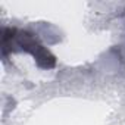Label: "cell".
I'll use <instances>...</instances> for the list:
<instances>
[{"mask_svg": "<svg viewBox=\"0 0 125 125\" xmlns=\"http://www.w3.org/2000/svg\"><path fill=\"white\" fill-rule=\"evenodd\" d=\"M2 49L3 54H6L9 50H24L30 53L37 62V65L43 69H52L56 65V57L28 31L5 28L2 35Z\"/></svg>", "mask_w": 125, "mask_h": 125, "instance_id": "obj_1", "label": "cell"}]
</instances>
